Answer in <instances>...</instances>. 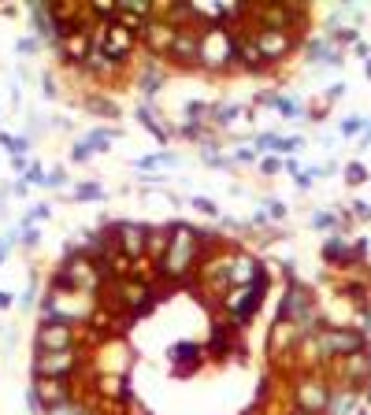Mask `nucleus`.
<instances>
[{
  "mask_svg": "<svg viewBox=\"0 0 371 415\" xmlns=\"http://www.w3.org/2000/svg\"><path fill=\"white\" fill-rule=\"evenodd\" d=\"M201 253V234L189 226H175L167 234V248L160 256V271L164 275H186L193 267V260Z\"/></svg>",
  "mask_w": 371,
  "mask_h": 415,
  "instance_id": "1",
  "label": "nucleus"
},
{
  "mask_svg": "<svg viewBox=\"0 0 371 415\" xmlns=\"http://www.w3.org/2000/svg\"><path fill=\"white\" fill-rule=\"evenodd\" d=\"M89 308H93V301H89V293H74V289H48V297H45V319H60V323H67V326H74L78 319H86L89 315Z\"/></svg>",
  "mask_w": 371,
  "mask_h": 415,
  "instance_id": "2",
  "label": "nucleus"
},
{
  "mask_svg": "<svg viewBox=\"0 0 371 415\" xmlns=\"http://www.w3.org/2000/svg\"><path fill=\"white\" fill-rule=\"evenodd\" d=\"M312 345L319 348V356L338 360V356H353V353H360L364 338L357 334V330L334 326V330H316V334H312Z\"/></svg>",
  "mask_w": 371,
  "mask_h": 415,
  "instance_id": "3",
  "label": "nucleus"
},
{
  "mask_svg": "<svg viewBox=\"0 0 371 415\" xmlns=\"http://www.w3.org/2000/svg\"><path fill=\"white\" fill-rule=\"evenodd\" d=\"M34 345H38V353H67V348H74V326L60 323V319H41Z\"/></svg>",
  "mask_w": 371,
  "mask_h": 415,
  "instance_id": "4",
  "label": "nucleus"
},
{
  "mask_svg": "<svg viewBox=\"0 0 371 415\" xmlns=\"http://www.w3.org/2000/svg\"><path fill=\"white\" fill-rule=\"evenodd\" d=\"M74 367H78L74 348H67V353H38L34 356V378H45V382H63Z\"/></svg>",
  "mask_w": 371,
  "mask_h": 415,
  "instance_id": "5",
  "label": "nucleus"
},
{
  "mask_svg": "<svg viewBox=\"0 0 371 415\" xmlns=\"http://www.w3.org/2000/svg\"><path fill=\"white\" fill-rule=\"evenodd\" d=\"M238 60V48L227 34H201V60L197 63H208V67H223V63Z\"/></svg>",
  "mask_w": 371,
  "mask_h": 415,
  "instance_id": "6",
  "label": "nucleus"
},
{
  "mask_svg": "<svg viewBox=\"0 0 371 415\" xmlns=\"http://www.w3.org/2000/svg\"><path fill=\"white\" fill-rule=\"evenodd\" d=\"M331 393L327 389V382H319V378H309V382H301L297 386V411H312V415H323L327 404H331Z\"/></svg>",
  "mask_w": 371,
  "mask_h": 415,
  "instance_id": "7",
  "label": "nucleus"
},
{
  "mask_svg": "<svg viewBox=\"0 0 371 415\" xmlns=\"http://www.w3.org/2000/svg\"><path fill=\"white\" fill-rule=\"evenodd\" d=\"M93 45L101 48V56H104V63H116V60H123L126 56V48H131V34L119 26V30H104V34H96L93 38Z\"/></svg>",
  "mask_w": 371,
  "mask_h": 415,
  "instance_id": "8",
  "label": "nucleus"
},
{
  "mask_svg": "<svg viewBox=\"0 0 371 415\" xmlns=\"http://www.w3.org/2000/svg\"><path fill=\"white\" fill-rule=\"evenodd\" d=\"M126 253H141V248H149V238H153V230L149 226H138V223H119L116 230H111Z\"/></svg>",
  "mask_w": 371,
  "mask_h": 415,
  "instance_id": "9",
  "label": "nucleus"
},
{
  "mask_svg": "<svg viewBox=\"0 0 371 415\" xmlns=\"http://www.w3.org/2000/svg\"><path fill=\"white\" fill-rule=\"evenodd\" d=\"M111 141H116V130H93L89 138H82L74 145V160H86V156L96 153V148H108Z\"/></svg>",
  "mask_w": 371,
  "mask_h": 415,
  "instance_id": "10",
  "label": "nucleus"
},
{
  "mask_svg": "<svg viewBox=\"0 0 371 415\" xmlns=\"http://www.w3.org/2000/svg\"><path fill=\"white\" fill-rule=\"evenodd\" d=\"M349 408H357V393H353V389H345V393H331L327 415H349Z\"/></svg>",
  "mask_w": 371,
  "mask_h": 415,
  "instance_id": "11",
  "label": "nucleus"
},
{
  "mask_svg": "<svg viewBox=\"0 0 371 415\" xmlns=\"http://www.w3.org/2000/svg\"><path fill=\"white\" fill-rule=\"evenodd\" d=\"M45 415H86V411H82V404H78V401H71V397H67V401L52 404V408H48Z\"/></svg>",
  "mask_w": 371,
  "mask_h": 415,
  "instance_id": "12",
  "label": "nucleus"
},
{
  "mask_svg": "<svg viewBox=\"0 0 371 415\" xmlns=\"http://www.w3.org/2000/svg\"><path fill=\"white\" fill-rule=\"evenodd\" d=\"M345 253H349V248H345V245H342V241H338V238H334V241H327V245H323V256H331V260H342V256H345Z\"/></svg>",
  "mask_w": 371,
  "mask_h": 415,
  "instance_id": "13",
  "label": "nucleus"
},
{
  "mask_svg": "<svg viewBox=\"0 0 371 415\" xmlns=\"http://www.w3.org/2000/svg\"><path fill=\"white\" fill-rule=\"evenodd\" d=\"M345 175H349V182H353V186H360V182L367 178V171L360 167V163H349V171H345Z\"/></svg>",
  "mask_w": 371,
  "mask_h": 415,
  "instance_id": "14",
  "label": "nucleus"
},
{
  "mask_svg": "<svg viewBox=\"0 0 371 415\" xmlns=\"http://www.w3.org/2000/svg\"><path fill=\"white\" fill-rule=\"evenodd\" d=\"M26 182H34V186H45V171H41V163H30Z\"/></svg>",
  "mask_w": 371,
  "mask_h": 415,
  "instance_id": "15",
  "label": "nucleus"
},
{
  "mask_svg": "<svg viewBox=\"0 0 371 415\" xmlns=\"http://www.w3.org/2000/svg\"><path fill=\"white\" fill-rule=\"evenodd\" d=\"M167 163H171V156H145L138 167H167Z\"/></svg>",
  "mask_w": 371,
  "mask_h": 415,
  "instance_id": "16",
  "label": "nucleus"
},
{
  "mask_svg": "<svg viewBox=\"0 0 371 415\" xmlns=\"http://www.w3.org/2000/svg\"><path fill=\"white\" fill-rule=\"evenodd\" d=\"M0 145H8V148H11V153H15V156H19V153H23V148H26V145H23L19 138H11V134H0Z\"/></svg>",
  "mask_w": 371,
  "mask_h": 415,
  "instance_id": "17",
  "label": "nucleus"
},
{
  "mask_svg": "<svg viewBox=\"0 0 371 415\" xmlns=\"http://www.w3.org/2000/svg\"><path fill=\"white\" fill-rule=\"evenodd\" d=\"M357 130H364V119H357V115L342 123V134H357Z\"/></svg>",
  "mask_w": 371,
  "mask_h": 415,
  "instance_id": "18",
  "label": "nucleus"
},
{
  "mask_svg": "<svg viewBox=\"0 0 371 415\" xmlns=\"http://www.w3.org/2000/svg\"><path fill=\"white\" fill-rule=\"evenodd\" d=\"M34 219V223H41V219H48V204H38V208H30V215H26V223Z\"/></svg>",
  "mask_w": 371,
  "mask_h": 415,
  "instance_id": "19",
  "label": "nucleus"
},
{
  "mask_svg": "<svg viewBox=\"0 0 371 415\" xmlns=\"http://www.w3.org/2000/svg\"><path fill=\"white\" fill-rule=\"evenodd\" d=\"M275 108H279L282 115H297V111H301V104H289V101H275Z\"/></svg>",
  "mask_w": 371,
  "mask_h": 415,
  "instance_id": "20",
  "label": "nucleus"
},
{
  "mask_svg": "<svg viewBox=\"0 0 371 415\" xmlns=\"http://www.w3.org/2000/svg\"><path fill=\"white\" fill-rule=\"evenodd\" d=\"M74 197H82V201H86V197H104V193L96 186H82V189H74Z\"/></svg>",
  "mask_w": 371,
  "mask_h": 415,
  "instance_id": "21",
  "label": "nucleus"
},
{
  "mask_svg": "<svg viewBox=\"0 0 371 415\" xmlns=\"http://www.w3.org/2000/svg\"><path fill=\"white\" fill-rule=\"evenodd\" d=\"M267 211H271V219H286V208H282L279 201H271V204H267Z\"/></svg>",
  "mask_w": 371,
  "mask_h": 415,
  "instance_id": "22",
  "label": "nucleus"
},
{
  "mask_svg": "<svg viewBox=\"0 0 371 415\" xmlns=\"http://www.w3.org/2000/svg\"><path fill=\"white\" fill-rule=\"evenodd\" d=\"M260 167H264V171H279L282 163H279V160H260Z\"/></svg>",
  "mask_w": 371,
  "mask_h": 415,
  "instance_id": "23",
  "label": "nucleus"
},
{
  "mask_svg": "<svg viewBox=\"0 0 371 415\" xmlns=\"http://www.w3.org/2000/svg\"><path fill=\"white\" fill-rule=\"evenodd\" d=\"M4 308H11V293L0 289V311H4Z\"/></svg>",
  "mask_w": 371,
  "mask_h": 415,
  "instance_id": "24",
  "label": "nucleus"
},
{
  "mask_svg": "<svg viewBox=\"0 0 371 415\" xmlns=\"http://www.w3.org/2000/svg\"><path fill=\"white\" fill-rule=\"evenodd\" d=\"M297 415H312V411H297Z\"/></svg>",
  "mask_w": 371,
  "mask_h": 415,
  "instance_id": "25",
  "label": "nucleus"
}]
</instances>
